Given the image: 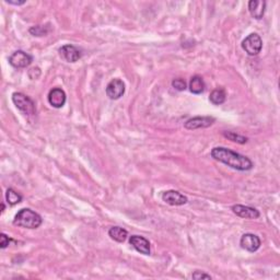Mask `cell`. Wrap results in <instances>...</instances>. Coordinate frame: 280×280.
I'll list each match as a JSON object with an SVG mask.
<instances>
[{
	"instance_id": "1",
	"label": "cell",
	"mask_w": 280,
	"mask_h": 280,
	"mask_svg": "<svg viewBox=\"0 0 280 280\" xmlns=\"http://www.w3.org/2000/svg\"><path fill=\"white\" fill-rule=\"evenodd\" d=\"M211 157L214 160L238 171H248L253 168V162L247 157L223 147L213 148L211 150Z\"/></svg>"
},
{
	"instance_id": "2",
	"label": "cell",
	"mask_w": 280,
	"mask_h": 280,
	"mask_svg": "<svg viewBox=\"0 0 280 280\" xmlns=\"http://www.w3.org/2000/svg\"><path fill=\"white\" fill-rule=\"evenodd\" d=\"M13 225L26 229H37L42 225V217L33 210L23 208L16 214Z\"/></svg>"
},
{
	"instance_id": "3",
	"label": "cell",
	"mask_w": 280,
	"mask_h": 280,
	"mask_svg": "<svg viewBox=\"0 0 280 280\" xmlns=\"http://www.w3.org/2000/svg\"><path fill=\"white\" fill-rule=\"evenodd\" d=\"M12 102L22 113L26 114V115H34L36 113L33 100L29 98L28 95L21 93V92H15L12 94Z\"/></svg>"
},
{
	"instance_id": "4",
	"label": "cell",
	"mask_w": 280,
	"mask_h": 280,
	"mask_svg": "<svg viewBox=\"0 0 280 280\" xmlns=\"http://www.w3.org/2000/svg\"><path fill=\"white\" fill-rule=\"evenodd\" d=\"M262 47V41L261 36L256 33L247 35L242 42V48L249 56H256L261 52Z\"/></svg>"
},
{
	"instance_id": "5",
	"label": "cell",
	"mask_w": 280,
	"mask_h": 280,
	"mask_svg": "<svg viewBox=\"0 0 280 280\" xmlns=\"http://www.w3.org/2000/svg\"><path fill=\"white\" fill-rule=\"evenodd\" d=\"M32 56L23 51H17L9 57V64H10L12 67L18 69L29 67L31 63H32Z\"/></svg>"
},
{
	"instance_id": "6",
	"label": "cell",
	"mask_w": 280,
	"mask_h": 280,
	"mask_svg": "<svg viewBox=\"0 0 280 280\" xmlns=\"http://www.w3.org/2000/svg\"><path fill=\"white\" fill-rule=\"evenodd\" d=\"M125 93V83L121 79H113L106 86V94L111 100H118Z\"/></svg>"
},
{
	"instance_id": "7",
	"label": "cell",
	"mask_w": 280,
	"mask_h": 280,
	"mask_svg": "<svg viewBox=\"0 0 280 280\" xmlns=\"http://www.w3.org/2000/svg\"><path fill=\"white\" fill-rule=\"evenodd\" d=\"M240 244H241V247L246 249L247 252L254 253L261 247L262 242H261V239L258 238L257 235L253 233H245L244 235H242V238H241Z\"/></svg>"
},
{
	"instance_id": "8",
	"label": "cell",
	"mask_w": 280,
	"mask_h": 280,
	"mask_svg": "<svg viewBox=\"0 0 280 280\" xmlns=\"http://www.w3.org/2000/svg\"><path fill=\"white\" fill-rule=\"evenodd\" d=\"M213 117L209 116H197L192 117L185 122L186 129H199V128H207V127L211 126L214 122Z\"/></svg>"
},
{
	"instance_id": "9",
	"label": "cell",
	"mask_w": 280,
	"mask_h": 280,
	"mask_svg": "<svg viewBox=\"0 0 280 280\" xmlns=\"http://www.w3.org/2000/svg\"><path fill=\"white\" fill-rule=\"evenodd\" d=\"M59 54L61 58L68 61V63H76L81 58V52L76 46L70 45V44L61 46L59 48Z\"/></svg>"
},
{
	"instance_id": "10",
	"label": "cell",
	"mask_w": 280,
	"mask_h": 280,
	"mask_svg": "<svg viewBox=\"0 0 280 280\" xmlns=\"http://www.w3.org/2000/svg\"><path fill=\"white\" fill-rule=\"evenodd\" d=\"M162 200L171 206H182L187 203V197L177 191H166L162 195Z\"/></svg>"
},
{
	"instance_id": "11",
	"label": "cell",
	"mask_w": 280,
	"mask_h": 280,
	"mask_svg": "<svg viewBox=\"0 0 280 280\" xmlns=\"http://www.w3.org/2000/svg\"><path fill=\"white\" fill-rule=\"evenodd\" d=\"M232 211H233L236 216L244 219H257L260 218L261 213L257 209L253 207H248V206L243 205H234L232 206Z\"/></svg>"
},
{
	"instance_id": "12",
	"label": "cell",
	"mask_w": 280,
	"mask_h": 280,
	"mask_svg": "<svg viewBox=\"0 0 280 280\" xmlns=\"http://www.w3.org/2000/svg\"><path fill=\"white\" fill-rule=\"evenodd\" d=\"M130 245H133L136 251L143 254V255H150V243L149 241L139 235H131L129 239Z\"/></svg>"
},
{
	"instance_id": "13",
	"label": "cell",
	"mask_w": 280,
	"mask_h": 280,
	"mask_svg": "<svg viewBox=\"0 0 280 280\" xmlns=\"http://www.w3.org/2000/svg\"><path fill=\"white\" fill-rule=\"evenodd\" d=\"M48 102L52 107L60 108L63 107L66 103V93L60 88H54L48 93Z\"/></svg>"
},
{
	"instance_id": "14",
	"label": "cell",
	"mask_w": 280,
	"mask_h": 280,
	"mask_svg": "<svg viewBox=\"0 0 280 280\" xmlns=\"http://www.w3.org/2000/svg\"><path fill=\"white\" fill-rule=\"evenodd\" d=\"M266 9V1L264 0H251L248 2V10L251 16L256 20H261L264 17Z\"/></svg>"
},
{
	"instance_id": "15",
	"label": "cell",
	"mask_w": 280,
	"mask_h": 280,
	"mask_svg": "<svg viewBox=\"0 0 280 280\" xmlns=\"http://www.w3.org/2000/svg\"><path fill=\"white\" fill-rule=\"evenodd\" d=\"M108 235L111 236L112 240L116 241V242L122 243L125 242L127 236H128V232L121 227H112L111 229L108 230Z\"/></svg>"
},
{
	"instance_id": "16",
	"label": "cell",
	"mask_w": 280,
	"mask_h": 280,
	"mask_svg": "<svg viewBox=\"0 0 280 280\" xmlns=\"http://www.w3.org/2000/svg\"><path fill=\"white\" fill-rule=\"evenodd\" d=\"M205 88H206V85H205V81L203 78H201L200 76L192 77L191 82H190V90L192 93H194V94L203 93V92L205 91Z\"/></svg>"
},
{
	"instance_id": "17",
	"label": "cell",
	"mask_w": 280,
	"mask_h": 280,
	"mask_svg": "<svg viewBox=\"0 0 280 280\" xmlns=\"http://www.w3.org/2000/svg\"><path fill=\"white\" fill-rule=\"evenodd\" d=\"M227 98V94H226V91L223 89H216L213 90L211 93H210L209 96V100L210 102L214 105H220L226 101Z\"/></svg>"
},
{
	"instance_id": "18",
	"label": "cell",
	"mask_w": 280,
	"mask_h": 280,
	"mask_svg": "<svg viewBox=\"0 0 280 280\" xmlns=\"http://www.w3.org/2000/svg\"><path fill=\"white\" fill-rule=\"evenodd\" d=\"M6 200L9 205L15 206L18 205L22 201V196L19 194V192H16L12 188H9L6 192Z\"/></svg>"
},
{
	"instance_id": "19",
	"label": "cell",
	"mask_w": 280,
	"mask_h": 280,
	"mask_svg": "<svg viewBox=\"0 0 280 280\" xmlns=\"http://www.w3.org/2000/svg\"><path fill=\"white\" fill-rule=\"evenodd\" d=\"M223 136H225V137L229 140H231V141L238 142L241 144L247 142L246 137H243V136L235 134V133H233V131H223Z\"/></svg>"
},
{
	"instance_id": "20",
	"label": "cell",
	"mask_w": 280,
	"mask_h": 280,
	"mask_svg": "<svg viewBox=\"0 0 280 280\" xmlns=\"http://www.w3.org/2000/svg\"><path fill=\"white\" fill-rule=\"evenodd\" d=\"M47 32L48 30H45V28H43L42 25H36L30 29V33L33 34L34 36H43V35H46Z\"/></svg>"
},
{
	"instance_id": "21",
	"label": "cell",
	"mask_w": 280,
	"mask_h": 280,
	"mask_svg": "<svg viewBox=\"0 0 280 280\" xmlns=\"http://www.w3.org/2000/svg\"><path fill=\"white\" fill-rule=\"evenodd\" d=\"M172 86L174 89H176L178 91H184L186 89V82L183 80V79H175L172 82Z\"/></svg>"
},
{
	"instance_id": "22",
	"label": "cell",
	"mask_w": 280,
	"mask_h": 280,
	"mask_svg": "<svg viewBox=\"0 0 280 280\" xmlns=\"http://www.w3.org/2000/svg\"><path fill=\"white\" fill-rule=\"evenodd\" d=\"M192 277L194 279H211V276L205 274V273H201V271H195Z\"/></svg>"
},
{
	"instance_id": "23",
	"label": "cell",
	"mask_w": 280,
	"mask_h": 280,
	"mask_svg": "<svg viewBox=\"0 0 280 280\" xmlns=\"http://www.w3.org/2000/svg\"><path fill=\"white\" fill-rule=\"evenodd\" d=\"M9 243H10V239H9L6 234L2 233L1 234V243H0V247L6 248L9 245Z\"/></svg>"
},
{
	"instance_id": "24",
	"label": "cell",
	"mask_w": 280,
	"mask_h": 280,
	"mask_svg": "<svg viewBox=\"0 0 280 280\" xmlns=\"http://www.w3.org/2000/svg\"><path fill=\"white\" fill-rule=\"evenodd\" d=\"M6 2L9 4H15V6H21V4L25 3V1H12V0H6Z\"/></svg>"
}]
</instances>
